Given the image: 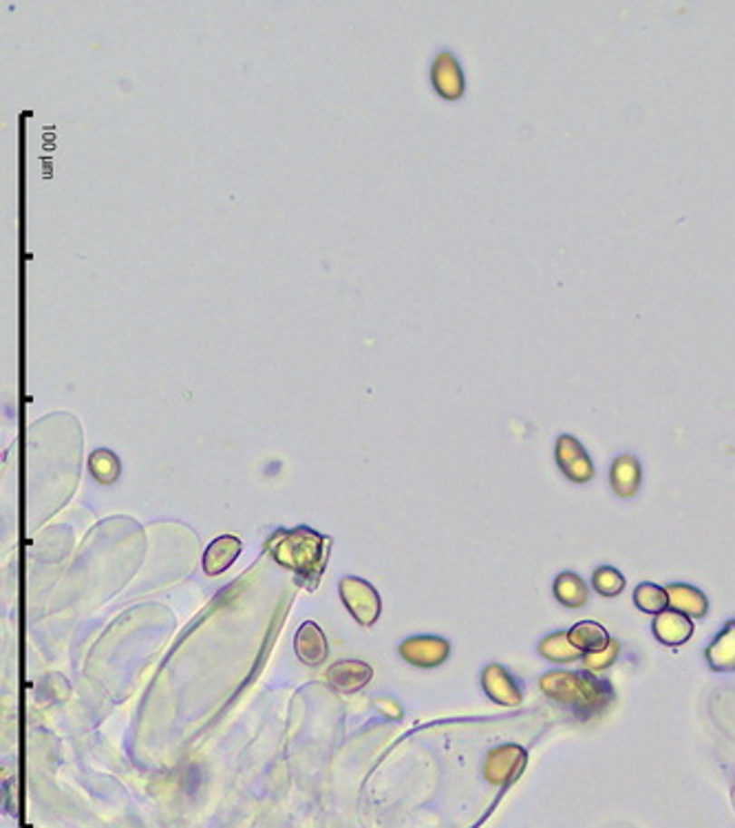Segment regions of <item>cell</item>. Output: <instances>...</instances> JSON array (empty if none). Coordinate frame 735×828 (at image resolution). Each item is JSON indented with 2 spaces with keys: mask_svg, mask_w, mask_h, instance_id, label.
I'll list each match as a JSON object with an SVG mask.
<instances>
[{
  "mask_svg": "<svg viewBox=\"0 0 735 828\" xmlns=\"http://www.w3.org/2000/svg\"><path fill=\"white\" fill-rule=\"evenodd\" d=\"M555 460L559 464L561 473H564L570 482L576 484H585L595 477V464L592 457L587 455L585 446L581 444L575 435H559L555 446Z\"/></svg>",
  "mask_w": 735,
  "mask_h": 828,
  "instance_id": "cell-1",
  "label": "cell"
},
{
  "mask_svg": "<svg viewBox=\"0 0 735 828\" xmlns=\"http://www.w3.org/2000/svg\"><path fill=\"white\" fill-rule=\"evenodd\" d=\"M430 80H433L435 91L444 100L455 102L464 98L466 80L462 64L458 63V58L450 51H440L433 63V69H430Z\"/></svg>",
  "mask_w": 735,
  "mask_h": 828,
  "instance_id": "cell-2",
  "label": "cell"
},
{
  "mask_svg": "<svg viewBox=\"0 0 735 828\" xmlns=\"http://www.w3.org/2000/svg\"><path fill=\"white\" fill-rule=\"evenodd\" d=\"M643 482V469L641 462L636 460V455L623 453L612 462L610 469V484L618 497H633L641 489Z\"/></svg>",
  "mask_w": 735,
  "mask_h": 828,
  "instance_id": "cell-3",
  "label": "cell"
},
{
  "mask_svg": "<svg viewBox=\"0 0 735 828\" xmlns=\"http://www.w3.org/2000/svg\"><path fill=\"white\" fill-rule=\"evenodd\" d=\"M567 641L579 654H599L610 645V637L599 623H579L576 628L570 629Z\"/></svg>",
  "mask_w": 735,
  "mask_h": 828,
  "instance_id": "cell-4",
  "label": "cell"
},
{
  "mask_svg": "<svg viewBox=\"0 0 735 828\" xmlns=\"http://www.w3.org/2000/svg\"><path fill=\"white\" fill-rule=\"evenodd\" d=\"M653 629H656V634L661 641L682 643V641H687V637L691 634V623H689L681 612H673V614H665V617L658 619L656 628Z\"/></svg>",
  "mask_w": 735,
  "mask_h": 828,
  "instance_id": "cell-5",
  "label": "cell"
},
{
  "mask_svg": "<svg viewBox=\"0 0 735 828\" xmlns=\"http://www.w3.org/2000/svg\"><path fill=\"white\" fill-rule=\"evenodd\" d=\"M555 594L570 608H579L587 601V590L576 575H561L555 583Z\"/></svg>",
  "mask_w": 735,
  "mask_h": 828,
  "instance_id": "cell-6",
  "label": "cell"
},
{
  "mask_svg": "<svg viewBox=\"0 0 735 828\" xmlns=\"http://www.w3.org/2000/svg\"><path fill=\"white\" fill-rule=\"evenodd\" d=\"M633 599H636L638 608L647 609V612H661V609L667 608L669 592L661 590V588H656L653 583H643L636 590V594H633Z\"/></svg>",
  "mask_w": 735,
  "mask_h": 828,
  "instance_id": "cell-7",
  "label": "cell"
},
{
  "mask_svg": "<svg viewBox=\"0 0 735 828\" xmlns=\"http://www.w3.org/2000/svg\"><path fill=\"white\" fill-rule=\"evenodd\" d=\"M91 471H93V475L98 477L100 482L109 484V482H113L120 473L118 457L109 453V451H98V453L91 455Z\"/></svg>",
  "mask_w": 735,
  "mask_h": 828,
  "instance_id": "cell-8",
  "label": "cell"
},
{
  "mask_svg": "<svg viewBox=\"0 0 735 828\" xmlns=\"http://www.w3.org/2000/svg\"><path fill=\"white\" fill-rule=\"evenodd\" d=\"M595 590L601 592L603 597H616L623 590V577L614 568H601L595 572Z\"/></svg>",
  "mask_w": 735,
  "mask_h": 828,
  "instance_id": "cell-9",
  "label": "cell"
}]
</instances>
